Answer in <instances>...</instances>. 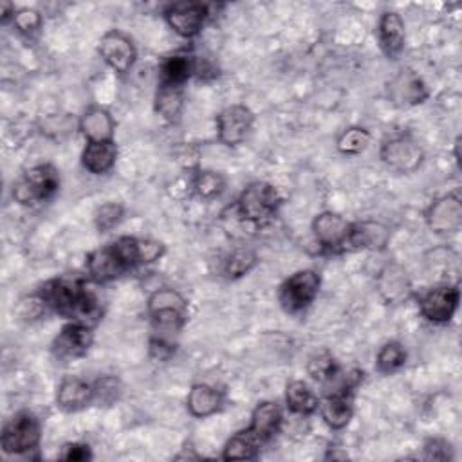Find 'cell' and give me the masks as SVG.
<instances>
[{"label": "cell", "instance_id": "24", "mask_svg": "<svg viewBox=\"0 0 462 462\" xmlns=\"http://www.w3.org/2000/svg\"><path fill=\"white\" fill-rule=\"evenodd\" d=\"M283 426V411L276 401H260L253 411L247 430L262 442L267 444Z\"/></svg>", "mask_w": 462, "mask_h": 462}, {"label": "cell", "instance_id": "15", "mask_svg": "<svg viewBox=\"0 0 462 462\" xmlns=\"http://www.w3.org/2000/svg\"><path fill=\"white\" fill-rule=\"evenodd\" d=\"M112 245L117 249L130 271L141 265H150L166 254V245L155 238L123 235L116 238Z\"/></svg>", "mask_w": 462, "mask_h": 462}, {"label": "cell", "instance_id": "19", "mask_svg": "<svg viewBox=\"0 0 462 462\" xmlns=\"http://www.w3.org/2000/svg\"><path fill=\"white\" fill-rule=\"evenodd\" d=\"M54 402L65 413L81 411L94 404V386L78 375H67L56 386Z\"/></svg>", "mask_w": 462, "mask_h": 462}, {"label": "cell", "instance_id": "13", "mask_svg": "<svg viewBox=\"0 0 462 462\" xmlns=\"http://www.w3.org/2000/svg\"><path fill=\"white\" fill-rule=\"evenodd\" d=\"M352 222L336 211H321L312 218L310 229L312 235L321 247V251L330 254L345 253V244L350 233Z\"/></svg>", "mask_w": 462, "mask_h": 462}, {"label": "cell", "instance_id": "8", "mask_svg": "<svg viewBox=\"0 0 462 462\" xmlns=\"http://www.w3.org/2000/svg\"><path fill=\"white\" fill-rule=\"evenodd\" d=\"M383 164L397 173H413L424 161L422 146L408 134L386 137L379 146Z\"/></svg>", "mask_w": 462, "mask_h": 462}, {"label": "cell", "instance_id": "27", "mask_svg": "<svg viewBox=\"0 0 462 462\" xmlns=\"http://www.w3.org/2000/svg\"><path fill=\"white\" fill-rule=\"evenodd\" d=\"M285 406L292 415L310 417L318 411L319 397L303 379H292L285 386Z\"/></svg>", "mask_w": 462, "mask_h": 462}, {"label": "cell", "instance_id": "3", "mask_svg": "<svg viewBox=\"0 0 462 462\" xmlns=\"http://www.w3.org/2000/svg\"><path fill=\"white\" fill-rule=\"evenodd\" d=\"M60 189V171L56 166L43 162L25 170L13 184V200L25 208H36L54 199Z\"/></svg>", "mask_w": 462, "mask_h": 462}, {"label": "cell", "instance_id": "6", "mask_svg": "<svg viewBox=\"0 0 462 462\" xmlns=\"http://www.w3.org/2000/svg\"><path fill=\"white\" fill-rule=\"evenodd\" d=\"M319 289L321 276L316 269H298L278 287L280 307L287 314H301L314 303Z\"/></svg>", "mask_w": 462, "mask_h": 462}, {"label": "cell", "instance_id": "25", "mask_svg": "<svg viewBox=\"0 0 462 462\" xmlns=\"http://www.w3.org/2000/svg\"><path fill=\"white\" fill-rule=\"evenodd\" d=\"M224 406V393L208 384V383H195L186 395V410L195 419H206L220 411Z\"/></svg>", "mask_w": 462, "mask_h": 462}, {"label": "cell", "instance_id": "17", "mask_svg": "<svg viewBox=\"0 0 462 462\" xmlns=\"http://www.w3.org/2000/svg\"><path fill=\"white\" fill-rule=\"evenodd\" d=\"M85 269H87L88 280L92 283H101V285L114 282L130 271L125 260L121 258V254L117 253V249L112 245V242L90 251L85 258Z\"/></svg>", "mask_w": 462, "mask_h": 462}, {"label": "cell", "instance_id": "29", "mask_svg": "<svg viewBox=\"0 0 462 462\" xmlns=\"http://www.w3.org/2000/svg\"><path fill=\"white\" fill-rule=\"evenodd\" d=\"M262 446L263 444L247 428H244L233 433L226 440L222 448V458L224 460H253L258 457Z\"/></svg>", "mask_w": 462, "mask_h": 462}, {"label": "cell", "instance_id": "12", "mask_svg": "<svg viewBox=\"0 0 462 462\" xmlns=\"http://www.w3.org/2000/svg\"><path fill=\"white\" fill-rule=\"evenodd\" d=\"M97 54L117 74H128L137 61L134 40L121 29H108L97 42Z\"/></svg>", "mask_w": 462, "mask_h": 462}, {"label": "cell", "instance_id": "11", "mask_svg": "<svg viewBox=\"0 0 462 462\" xmlns=\"http://www.w3.org/2000/svg\"><path fill=\"white\" fill-rule=\"evenodd\" d=\"M94 345V327L79 321H67L51 343V352L58 361L81 359Z\"/></svg>", "mask_w": 462, "mask_h": 462}, {"label": "cell", "instance_id": "38", "mask_svg": "<svg viewBox=\"0 0 462 462\" xmlns=\"http://www.w3.org/2000/svg\"><path fill=\"white\" fill-rule=\"evenodd\" d=\"M177 345L173 343L171 336L153 334L148 343V354L153 361H168L175 354Z\"/></svg>", "mask_w": 462, "mask_h": 462}, {"label": "cell", "instance_id": "30", "mask_svg": "<svg viewBox=\"0 0 462 462\" xmlns=\"http://www.w3.org/2000/svg\"><path fill=\"white\" fill-rule=\"evenodd\" d=\"M226 177L215 170H195L189 179L191 191L202 200H213L226 189Z\"/></svg>", "mask_w": 462, "mask_h": 462}, {"label": "cell", "instance_id": "10", "mask_svg": "<svg viewBox=\"0 0 462 462\" xmlns=\"http://www.w3.org/2000/svg\"><path fill=\"white\" fill-rule=\"evenodd\" d=\"M254 125V112L244 103H233L215 116V134L224 146L242 144Z\"/></svg>", "mask_w": 462, "mask_h": 462}, {"label": "cell", "instance_id": "28", "mask_svg": "<svg viewBox=\"0 0 462 462\" xmlns=\"http://www.w3.org/2000/svg\"><path fill=\"white\" fill-rule=\"evenodd\" d=\"M184 108V88L157 85L153 97V110L168 123H177Z\"/></svg>", "mask_w": 462, "mask_h": 462}, {"label": "cell", "instance_id": "31", "mask_svg": "<svg viewBox=\"0 0 462 462\" xmlns=\"http://www.w3.org/2000/svg\"><path fill=\"white\" fill-rule=\"evenodd\" d=\"M260 258L254 249L249 247H235L222 262V274L227 280H238L247 276L256 265Z\"/></svg>", "mask_w": 462, "mask_h": 462}, {"label": "cell", "instance_id": "35", "mask_svg": "<svg viewBox=\"0 0 462 462\" xmlns=\"http://www.w3.org/2000/svg\"><path fill=\"white\" fill-rule=\"evenodd\" d=\"M14 31L25 38L36 36L43 27V16L32 7H16V13L11 20Z\"/></svg>", "mask_w": 462, "mask_h": 462}, {"label": "cell", "instance_id": "22", "mask_svg": "<svg viewBox=\"0 0 462 462\" xmlns=\"http://www.w3.org/2000/svg\"><path fill=\"white\" fill-rule=\"evenodd\" d=\"M78 130L87 143H101V141H114L116 135V121L105 106L90 105L87 106L79 119Z\"/></svg>", "mask_w": 462, "mask_h": 462}, {"label": "cell", "instance_id": "5", "mask_svg": "<svg viewBox=\"0 0 462 462\" xmlns=\"http://www.w3.org/2000/svg\"><path fill=\"white\" fill-rule=\"evenodd\" d=\"M40 442L42 422L29 410H20L13 413L2 426L0 446L5 455H29L31 451L40 448Z\"/></svg>", "mask_w": 462, "mask_h": 462}, {"label": "cell", "instance_id": "14", "mask_svg": "<svg viewBox=\"0 0 462 462\" xmlns=\"http://www.w3.org/2000/svg\"><path fill=\"white\" fill-rule=\"evenodd\" d=\"M426 224L435 235H455L462 227V200L457 193L435 199L426 209Z\"/></svg>", "mask_w": 462, "mask_h": 462}, {"label": "cell", "instance_id": "1", "mask_svg": "<svg viewBox=\"0 0 462 462\" xmlns=\"http://www.w3.org/2000/svg\"><path fill=\"white\" fill-rule=\"evenodd\" d=\"M81 276L61 274L47 280L34 294L42 300L45 309L65 318L67 321H79L94 327L101 316V301L96 291Z\"/></svg>", "mask_w": 462, "mask_h": 462}, {"label": "cell", "instance_id": "4", "mask_svg": "<svg viewBox=\"0 0 462 462\" xmlns=\"http://www.w3.org/2000/svg\"><path fill=\"white\" fill-rule=\"evenodd\" d=\"M283 199L274 184L267 180L249 182L235 202L236 215L249 224H265L273 220L282 206Z\"/></svg>", "mask_w": 462, "mask_h": 462}, {"label": "cell", "instance_id": "21", "mask_svg": "<svg viewBox=\"0 0 462 462\" xmlns=\"http://www.w3.org/2000/svg\"><path fill=\"white\" fill-rule=\"evenodd\" d=\"M318 411L330 430H343L354 417V392L336 390L319 397Z\"/></svg>", "mask_w": 462, "mask_h": 462}, {"label": "cell", "instance_id": "26", "mask_svg": "<svg viewBox=\"0 0 462 462\" xmlns=\"http://www.w3.org/2000/svg\"><path fill=\"white\" fill-rule=\"evenodd\" d=\"M117 155H119V150H117L116 139L101 141V143H87L79 161L88 173L105 175L116 166Z\"/></svg>", "mask_w": 462, "mask_h": 462}, {"label": "cell", "instance_id": "2", "mask_svg": "<svg viewBox=\"0 0 462 462\" xmlns=\"http://www.w3.org/2000/svg\"><path fill=\"white\" fill-rule=\"evenodd\" d=\"M146 314L155 334H179L189 319L188 300L173 287H159L146 300Z\"/></svg>", "mask_w": 462, "mask_h": 462}, {"label": "cell", "instance_id": "16", "mask_svg": "<svg viewBox=\"0 0 462 462\" xmlns=\"http://www.w3.org/2000/svg\"><path fill=\"white\" fill-rule=\"evenodd\" d=\"M386 94L397 106H417L430 97V88L413 69H401L388 83Z\"/></svg>", "mask_w": 462, "mask_h": 462}, {"label": "cell", "instance_id": "32", "mask_svg": "<svg viewBox=\"0 0 462 462\" xmlns=\"http://www.w3.org/2000/svg\"><path fill=\"white\" fill-rule=\"evenodd\" d=\"M408 359V352L401 341H386L379 346L375 354V370L383 375H392L399 372Z\"/></svg>", "mask_w": 462, "mask_h": 462}, {"label": "cell", "instance_id": "9", "mask_svg": "<svg viewBox=\"0 0 462 462\" xmlns=\"http://www.w3.org/2000/svg\"><path fill=\"white\" fill-rule=\"evenodd\" d=\"M460 303V289L453 283H440L426 289L419 298L420 316L433 325H446L453 319Z\"/></svg>", "mask_w": 462, "mask_h": 462}, {"label": "cell", "instance_id": "33", "mask_svg": "<svg viewBox=\"0 0 462 462\" xmlns=\"http://www.w3.org/2000/svg\"><path fill=\"white\" fill-rule=\"evenodd\" d=\"M339 368V363L328 350H318L307 361V374L323 386L336 377Z\"/></svg>", "mask_w": 462, "mask_h": 462}, {"label": "cell", "instance_id": "7", "mask_svg": "<svg viewBox=\"0 0 462 462\" xmlns=\"http://www.w3.org/2000/svg\"><path fill=\"white\" fill-rule=\"evenodd\" d=\"M211 4L202 2H173L162 11L166 25L182 40H193L199 36L211 18Z\"/></svg>", "mask_w": 462, "mask_h": 462}, {"label": "cell", "instance_id": "18", "mask_svg": "<svg viewBox=\"0 0 462 462\" xmlns=\"http://www.w3.org/2000/svg\"><path fill=\"white\" fill-rule=\"evenodd\" d=\"M390 227L377 220H359L352 222L345 253L356 251H381L388 245Z\"/></svg>", "mask_w": 462, "mask_h": 462}, {"label": "cell", "instance_id": "41", "mask_svg": "<svg viewBox=\"0 0 462 462\" xmlns=\"http://www.w3.org/2000/svg\"><path fill=\"white\" fill-rule=\"evenodd\" d=\"M14 13H16V5L13 2H2L0 4V22H2V25L11 23Z\"/></svg>", "mask_w": 462, "mask_h": 462}, {"label": "cell", "instance_id": "40", "mask_svg": "<svg viewBox=\"0 0 462 462\" xmlns=\"http://www.w3.org/2000/svg\"><path fill=\"white\" fill-rule=\"evenodd\" d=\"M58 458L67 462H85L92 458V449L85 442H65L61 446Z\"/></svg>", "mask_w": 462, "mask_h": 462}, {"label": "cell", "instance_id": "23", "mask_svg": "<svg viewBox=\"0 0 462 462\" xmlns=\"http://www.w3.org/2000/svg\"><path fill=\"white\" fill-rule=\"evenodd\" d=\"M197 72V58L186 51L173 52L159 63L157 70V85L182 87L195 76Z\"/></svg>", "mask_w": 462, "mask_h": 462}, {"label": "cell", "instance_id": "37", "mask_svg": "<svg viewBox=\"0 0 462 462\" xmlns=\"http://www.w3.org/2000/svg\"><path fill=\"white\" fill-rule=\"evenodd\" d=\"M94 386V404L110 406L121 397V383L116 375H101L92 383Z\"/></svg>", "mask_w": 462, "mask_h": 462}, {"label": "cell", "instance_id": "34", "mask_svg": "<svg viewBox=\"0 0 462 462\" xmlns=\"http://www.w3.org/2000/svg\"><path fill=\"white\" fill-rule=\"evenodd\" d=\"M372 143V134L363 126H348L336 139V150L343 155H359Z\"/></svg>", "mask_w": 462, "mask_h": 462}, {"label": "cell", "instance_id": "36", "mask_svg": "<svg viewBox=\"0 0 462 462\" xmlns=\"http://www.w3.org/2000/svg\"><path fill=\"white\" fill-rule=\"evenodd\" d=\"M125 218V206L121 202H105L94 211V226L99 233H108L116 229Z\"/></svg>", "mask_w": 462, "mask_h": 462}, {"label": "cell", "instance_id": "39", "mask_svg": "<svg viewBox=\"0 0 462 462\" xmlns=\"http://www.w3.org/2000/svg\"><path fill=\"white\" fill-rule=\"evenodd\" d=\"M424 458L426 460H451L453 458V448L444 439H428L422 446Z\"/></svg>", "mask_w": 462, "mask_h": 462}, {"label": "cell", "instance_id": "20", "mask_svg": "<svg viewBox=\"0 0 462 462\" xmlns=\"http://www.w3.org/2000/svg\"><path fill=\"white\" fill-rule=\"evenodd\" d=\"M377 42L386 60H397L406 47V25L397 11H384L377 22Z\"/></svg>", "mask_w": 462, "mask_h": 462}]
</instances>
